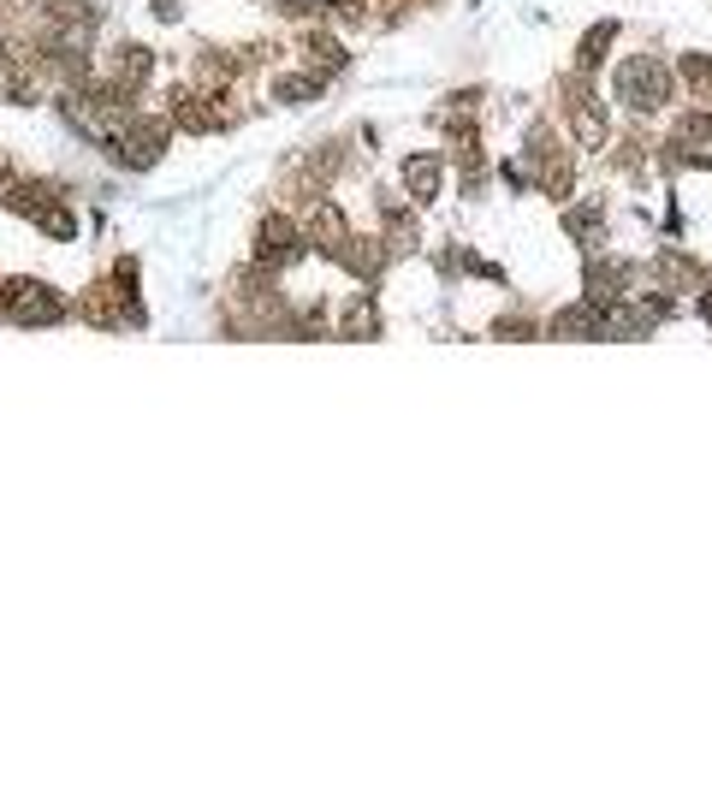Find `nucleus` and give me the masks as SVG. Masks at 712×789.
Returning <instances> with one entry per match:
<instances>
[{
    "instance_id": "f257e3e1",
    "label": "nucleus",
    "mask_w": 712,
    "mask_h": 789,
    "mask_svg": "<svg viewBox=\"0 0 712 789\" xmlns=\"http://www.w3.org/2000/svg\"><path fill=\"white\" fill-rule=\"evenodd\" d=\"M612 90L623 101V113H635V120H653V113H665V101L677 95V71L665 60H653V54H630V60L618 66Z\"/></svg>"
},
{
    "instance_id": "f03ea898",
    "label": "nucleus",
    "mask_w": 712,
    "mask_h": 789,
    "mask_svg": "<svg viewBox=\"0 0 712 789\" xmlns=\"http://www.w3.org/2000/svg\"><path fill=\"white\" fill-rule=\"evenodd\" d=\"M570 131H576V143L583 149H606L612 143V120H606V108H600V95H588V83H570Z\"/></svg>"
},
{
    "instance_id": "7ed1b4c3",
    "label": "nucleus",
    "mask_w": 712,
    "mask_h": 789,
    "mask_svg": "<svg viewBox=\"0 0 712 789\" xmlns=\"http://www.w3.org/2000/svg\"><path fill=\"white\" fill-rule=\"evenodd\" d=\"M7 309L19 315V320H36V327H42V320H60V315H66L60 297H54L48 285H36V280H12V285H7Z\"/></svg>"
},
{
    "instance_id": "20e7f679",
    "label": "nucleus",
    "mask_w": 712,
    "mask_h": 789,
    "mask_svg": "<svg viewBox=\"0 0 712 789\" xmlns=\"http://www.w3.org/2000/svg\"><path fill=\"white\" fill-rule=\"evenodd\" d=\"M564 232H570L583 250H594V244L606 238V208H600V202H583V208H570V214H564Z\"/></svg>"
},
{
    "instance_id": "39448f33",
    "label": "nucleus",
    "mask_w": 712,
    "mask_h": 789,
    "mask_svg": "<svg viewBox=\"0 0 712 789\" xmlns=\"http://www.w3.org/2000/svg\"><path fill=\"white\" fill-rule=\"evenodd\" d=\"M161 143H167L161 125H131V143H120V160L125 167H149V160L161 155Z\"/></svg>"
},
{
    "instance_id": "423d86ee",
    "label": "nucleus",
    "mask_w": 712,
    "mask_h": 789,
    "mask_svg": "<svg viewBox=\"0 0 712 789\" xmlns=\"http://www.w3.org/2000/svg\"><path fill=\"white\" fill-rule=\"evenodd\" d=\"M404 190H410L416 202H433V196H440V160H433V155L404 160Z\"/></svg>"
},
{
    "instance_id": "0eeeda50",
    "label": "nucleus",
    "mask_w": 712,
    "mask_h": 789,
    "mask_svg": "<svg viewBox=\"0 0 712 789\" xmlns=\"http://www.w3.org/2000/svg\"><path fill=\"white\" fill-rule=\"evenodd\" d=\"M612 42H618V24H612V19H606V24H594V31L583 36V48H576V66L594 71V66L606 60V48H612Z\"/></svg>"
}]
</instances>
